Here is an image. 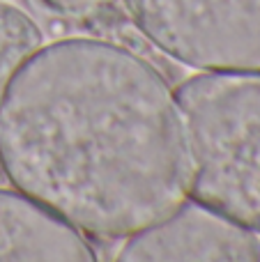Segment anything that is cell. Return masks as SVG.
Wrapping results in <instances>:
<instances>
[{
  "label": "cell",
  "mask_w": 260,
  "mask_h": 262,
  "mask_svg": "<svg viewBox=\"0 0 260 262\" xmlns=\"http://www.w3.org/2000/svg\"><path fill=\"white\" fill-rule=\"evenodd\" d=\"M7 182L99 242L161 221L189 198L182 118L164 74L97 37L39 46L0 99Z\"/></svg>",
  "instance_id": "cell-1"
},
{
  "label": "cell",
  "mask_w": 260,
  "mask_h": 262,
  "mask_svg": "<svg viewBox=\"0 0 260 262\" xmlns=\"http://www.w3.org/2000/svg\"><path fill=\"white\" fill-rule=\"evenodd\" d=\"M189 198L260 237V72H201L173 90Z\"/></svg>",
  "instance_id": "cell-2"
},
{
  "label": "cell",
  "mask_w": 260,
  "mask_h": 262,
  "mask_svg": "<svg viewBox=\"0 0 260 262\" xmlns=\"http://www.w3.org/2000/svg\"><path fill=\"white\" fill-rule=\"evenodd\" d=\"M136 30L196 72H260V0H122Z\"/></svg>",
  "instance_id": "cell-3"
},
{
  "label": "cell",
  "mask_w": 260,
  "mask_h": 262,
  "mask_svg": "<svg viewBox=\"0 0 260 262\" xmlns=\"http://www.w3.org/2000/svg\"><path fill=\"white\" fill-rule=\"evenodd\" d=\"M120 262H258L260 237L216 209L187 198L175 212L127 237Z\"/></svg>",
  "instance_id": "cell-4"
},
{
  "label": "cell",
  "mask_w": 260,
  "mask_h": 262,
  "mask_svg": "<svg viewBox=\"0 0 260 262\" xmlns=\"http://www.w3.org/2000/svg\"><path fill=\"white\" fill-rule=\"evenodd\" d=\"M92 244L21 191L0 186V262H92Z\"/></svg>",
  "instance_id": "cell-5"
},
{
  "label": "cell",
  "mask_w": 260,
  "mask_h": 262,
  "mask_svg": "<svg viewBox=\"0 0 260 262\" xmlns=\"http://www.w3.org/2000/svg\"><path fill=\"white\" fill-rule=\"evenodd\" d=\"M44 41L39 26L23 9L0 0V99L12 76Z\"/></svg>",
  "instance_id": "cell-6"
},
{
  "label": "cell",
  "mask_w": 260,
  "mask_h": 262,
  "mask_svg": "<svg viewBox=\"0 0 260 262\" xmlns=\"http://www.w3.org/2000/svg\"><path fill=\"white\" fill-rule=\"evenodd\" d=\"M37 3H39V7H44L51 14L78 18V16H88V14L97 12L104 0H37Z\"/></svg>",
  "instance_id": "cell-7"
},
{
  "label": "cell",
  "mask_w": 260,
  "mask_h": 262,
  "mask_svg": "<svg viewBox=\"0 0 260 262\" xmlns=\"http://www.w3.org/2000/svg\"><path fill=\"white\" fill-rule=\"evenodd\" d=\"M5 184H7V175H5L3 166H0V186H5Z\"/></svg>",
  "instance_id": "cell-8"
}]
</instances>
